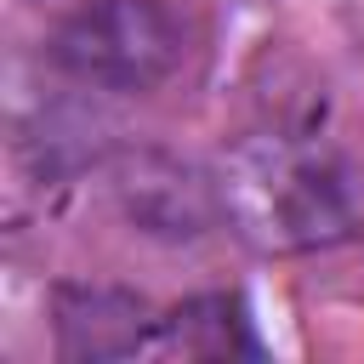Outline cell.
Listing matches in <instances>:
<instances>
[{"label":"cell","mask_w":364,"mask_h":364,"mask_svg":"<svg viewBox=\"0 0 364 364\" xmlns=\"http://www.w3.org/2000/svg\"><path fill=\"white\" fill-rule=\"evenodd\" d=\"M228 210L245 222L256 245L273 250H318L353 233V188L336 154L296 142V136H267L256 142L239 171L222 182Z\"/></svg>","instance_id":"cell-1"},{"label":"cell","mask_w":364,"mask_h":364,"mask_svg":"<svg viewBox=\"0 0 364 364\" xmlns=\"http://www.w3.org/2000/svg\"><path fill=\"white\" fill-rule=\"evenodd\" d=\"M46 57L97 91H154L188 57V23L165 0H85L51 28Z\"/></svg>","instance_id":"cell-2"},{"label":"cell","mask_w":364,"mask_h":364,"mask_svg":"<svg viewBox=\"0 0 364 364\" xmlns=\"http://www.w3.org/2000/svg\"><path fill=\"white\" fill-rule=\"evenodd\" d=\"M108 182H114L119 216L136 233L165 239V245H193V239L216 233L222 216H228V188L205 165H193L182 154H165V148L119 154Z\"/></svg>","instance_id":"cell-3"},{"label":"cell","mask_w":364,"mask_h":364,"mask_svg":"<svg viewBox=\"0 0 364 364\" xmlns=\"http://www.w3.org/2000/svg\"><path fill=\"white\" fill-rule=\"evenodd\" d=\"M51 324H57V353L74 364L159 353V336H165V318L119 284H57Z\"/></svg>","instance_id":"cell-4"},{"label":"cell","mask_w":364,"mask_h":364,"mask_svg":"<svg viewBox=\"0 0 364 364\" xmlns=\"http://www.w3.org/2000/svg\"><path fill=\"white\" fill-rule=\"evenodd\" d=\"M159 353H182V358H233V353H256L250 318L233 296H193L182 307L165 313V336Z\"/></svg>","instance_id":"cell-5"}]
</instances>
